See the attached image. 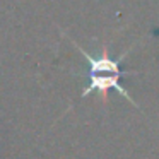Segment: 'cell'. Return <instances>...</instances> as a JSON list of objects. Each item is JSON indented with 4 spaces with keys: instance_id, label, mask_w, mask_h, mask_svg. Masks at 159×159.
Masks as SVG:
<instances>
[{
    "instance_id": "6da1fadb",
    "label": "cell",
    "mask_w": 159,
    "mask_h": 159,
    "mask_svg": "<svg viewBox=\"0 0 159 159\" xmlns=\"http://www.w3.org/2000/svg\"><path fill=\"white\" fill-rule=\"evenodd\" d=\"M80 52L84 53V57H86L87 62H89V74H87V75H89V86H87L86 91L82 93V98L87 96L91 91H99L101 98H106L108 89H116L120 94H123L128 103L135 104L134 101H132V98L128 96V93L120 86V82H118L120 77L123 75V72L118 69V62L108 58L106 52L103 53L101 58H93V57H89L84 50H80Z\"/></svg>"
}]
</instances>
